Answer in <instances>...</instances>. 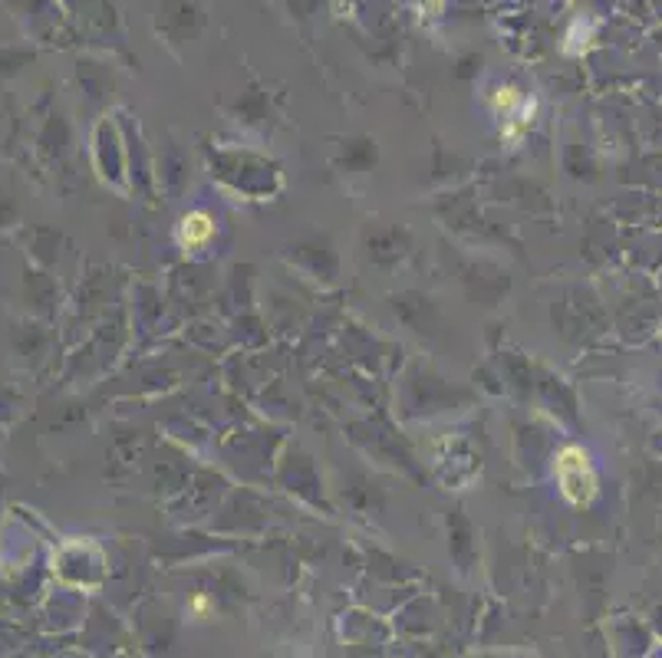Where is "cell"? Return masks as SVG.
Instances as JSON below:
<instances>
[{
	"label": "cell",
	"mask_w": 662,
	"mask_h": 658,
	"mask_svg": "<svg viewBox=\"0 0 662 658\" xmlns=\"http://www.w3.org/2000/svg\"><path fill=\"white\" fill-rule=\"evenodd\" d=\"M521 102H524V96L518 93L514 86H501L495 96H491V109L498 112V116H511V112H518L521 109Z\"/></svg>",
	"instance_id": "cell-3"
},
{
	"label": "cell",
	"mask_w": 662,
	"mask_h": 658,
	"mask_svg": "<svg viewBox=\"0 0 662 658\" xmlns=\"http://www.w3.org/2000/svg\"><path fill=\"white\" fill-rule=\"evenodd\" d=\"M211 237H215V218L205 211H188L182 224H178V244L185 251H201Z\"/></svg>",
	"instance_id": "cell-2"
},
{
	"label": "cell",
	"mask_w": 662,
	"mask_h": 658,
	"mask_svg": "<svg viewBox=\"0 0 662 658\" xmlns=\"http://www.w3.org/2000/svg\"><path fill=\"white\" fill-rule=\"evenodd\" d=\"M524 132H527V126H521L518 119H508V122H504V129H501V142L514 149V145L524 139Z\"/></svg>",
	"instance_id": "cell-4"
},
{
	"label": "cell",
	"mask_w": 662,
	"mask_h": 658,
	"mask_svg": "<svg viewBox=\"0 0 662 658\" xmlns=\"http://www.w3.org/2000/svg\"><path fill=\"white\" fill-rule=\"evenodd\" d=\"M211 612V599L205 596V593H195L192 599H188V616H195V619H205Z\"/></svg>",
	"instance_id": "cell-5"
},
{
	"label": "cell",
	"mask_w": 662,
	"mask_h": 658,
	"mask_svg": "<svg viewBox=\"0 0 662 658\" xmlns=\"http://www.w3.org/2000/svg\"><path fill=\"white\" fill-rule=\"evenodd\" d=\"M554 478L560 487V497L574 507H587L593 497L600 494V478H597V468H593V458H590V451H583L580 445H567L557 451Z\"/></svg>",
	"instance_id": "cell-1"
}]
</instances>
